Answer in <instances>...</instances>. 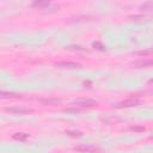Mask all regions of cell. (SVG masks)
<instances>
[{
  "label": "cell",
  "mask_w": 153,
  "mask_h": 153,
  "mask_svg": "<svg viewBox=\"0 0 153 153\" xmlns=\"http://www.w3.org/2000/svg\"><path fill=\"white\" fill-rule=\"evenodd\" d=\"M56 67H60V68H78L79 65L75 62H69V61H62V62H56Z\"/></svg>",
  "instance_id": "obj_3"
},
{
  "label": "cell",
  "mask_w": 153,
  "mask_h": 153,
  "mask_svg": "<svg viewBox=\"0 0 153 153\" xmlns=\"http://www.w3.org/2000/svg\"><path fill=\"white\" fill-rule=\"evenodd\" d=\"M15 96H17V95H15V93H6V92H1V97L3 98H7V97H15Z\"/></svg>",
  "instance_id": "obj_9"
},
{
  "label": "cell",
  "mask_w": 153,
  "mask_h": 153,
  "mask_svg": "<svg viewBox=\"0 0 153 153\" xmlns=\"http://www.w3.org/2000/svg\"><path fill=\"white\" fill-rule=\"evenodd\" d=\"M74 104L79 105V107H84V108H90V107H93L97 104V102L95 99H91V98H81V99H77L74 100Z\"/></svg>",
  "instance_id": "obj_1"
},
{
  "label": "cell",
  "mask_w": 153,
  "mask_h": 153,
  "mask_svg": "<svg viewBox=\"0 0 153 153\" xmlns=\"http://www.w3.org/2000/svg\"><path fill=\"white\" fill-rule=\"evenodd\" d=\"M150 83H153V79H151V80H150Z\"/></svg>",
  "instance_id": "obj_10"
},
{
  "label": "cell",
  "mask_w": 153,
  "mask_h": 153,
  "mask_svg": "<svg viewBox=\"0 0 153 153\" xmlns=\"http://www.w3.org/2000/svg\"><path fill=\"white\" fill-rule=\"evenodd\" d=\"M5 111L6 113H10V114H18V115H24V114L31 113L30 109H24V108H6Z\"/></svg>",
  "instance_id": "obj_2"
},
{
  "label": "cell",
  "mask_w": 153,
  "mask_h": 153,
  "mask_svg": "<svg viewBox=\"0 0 153 153\" xmlns=\"http://www.w3.org/2000/svg\"><path fill=\"white\" fill-rule=\"evenodd\" d=\"M141 8L142 10H153V1H148V3H145L141 5Z\"/></svg>",
  "instance_id": "obj_8"
},
{
  "label": "cell",
  "mask_w": 153,
  "mask_h": 153,
  "mask_svg": "<svg viewBox=\"0 0 153 153\" xmlns=\"http://www.w3.org/2000/svg\"><path fill=\"white\" fill-rule=\"evenodd\" d=\"M39 102L43 104H57L60 100L59 99H41Z\"/></svg>",
  "instance_id": "obj_6"
},
{
  "label": "cell",
  "mask_w": 153,
  "mask_h": 153,
  "mask_svg": "<svg viewBox=\"0 0 153 153\" xmlns=\"http://www.w3.org/2000/svg\"><path fill=\"white\" fill-rule=\"evenodd\" d=\"M139 104V100L138 99H128V100H125L122 103H118L117 107L121 108V107H133V105H138Z\"/></svg>",
  "instance_id": "obj_5"
},
{
  "label": "cell",
  "mask_w": 153,
  "mask_h": 153,
  "mask_svg": "<svg viewBox=\"0 0 153 153\" xmlns=\"http://www.w3.org/2000/svg\"><path fill=\"white\" fill-rule=\"evenodd\" d=\"M153 65V61L151 60H140V61H136V62L133 64V66L140 68V67H148V66H152Z\"/></svg>",
  "instance_id": "obj_4"
},
{
  "label": "cell",
  "mask_w": 153,
  "mask_h": 153,
  "mask_svg": "<svg viewBox=\"0 0 153 153\" xmlns=\"http://www.w3.org/2000/svg\"><path fill=\"white\" fill-rule=\"evenodd\" d=\"M28 138V134H24V133H17L13 135V139L16 140H25Z\"/></svg>",
  "instance_id": "obj_7"
}]
</instances>
